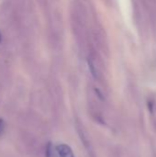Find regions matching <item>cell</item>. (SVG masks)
I'll return each instance as SVG.
<instances>
[{
  "label": "cell",
  "instance_id": "6da1fadb",
  "mask_svg": "<svg viewBox=\"0 0 156 157\" xmlns=\"http://www.w3.org/2000/svg\"><path fill=\"white\" fill-rule=\"evenodd\" d=\"M56 151L60 157H75L72 149L66 144H60L56 147Z\"/></svg>",
  "mask_w": 156,
  "mask_h": 157
},
{
  "label": "cell",
  "instance_id": "7a4b0ae2",
  "mask_svg": "<svg viewBox=\"0 0 156 157\" xmlns=\"http://www.w3.org/2000/svg\"><path fill=\"white\" fill-rule=\"evenodd\" d=\"M88 65H89V68H90V71H91L92 75L94 76H96V71H95V68H94V64L92 63L91 61H88Z\"/></svg>",
  "mask_w": 156,
  "mask_h": 157
},
{
  "label": "cell",
  "instance_id": "3957f363",
  "mask_svg": "<svg viewBox=\"0 0 156 157\" xmlns=\"http://www.w3.org/2000/svg\"><path fill=\"white\" fill-rule=\"evenodd\" d=\"M0 40H1V34H0Z\"/></svg>",
  "mask_w": 156,
  "mask_h": 157
}]
</instances>
